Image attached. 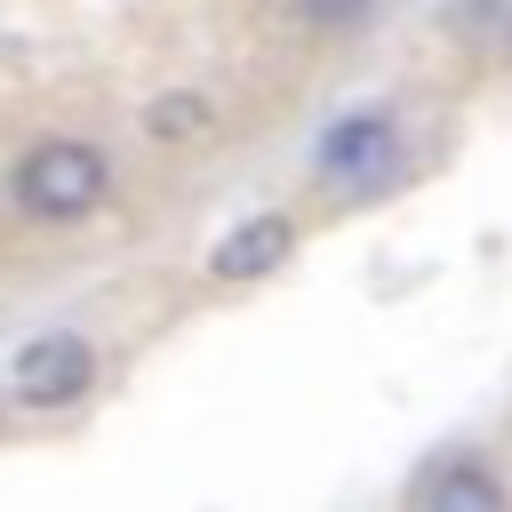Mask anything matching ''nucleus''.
<instances>
[{
    "label": "nucleus",
    "instance_id": "1",
    "mask_svg": "<svg viewBox=\"0 0 512 512\" xmlns=\"http://www.w3.org/2000/svg\"><path fill=\"white\" fill-rule=\"evenodd\" d=\"M8 192H16V208L40 216V224H80V216L112 192V160H104L88 136H40V144L16 160Z\"/></svg>",
    "mask_w": 512,
    "mask_h": 512
},
{
    "label": "nucleus",
    "instance_id": "2",
    "mask_svg": "<svg viewBox=\"0 0 512 512\" xmlns=\"http://www.w3.org/2000/svg\"><path fill=\"white\" fill-rule=\"evenodd\" d=\"M88 384H96V344H88L80 328H40V336H24L16 360H8V392H16L24 408H40V416L80 408Z\"/></svg>",
    "mask_w": 512,
    "mask_h": 512
},
{
    "label": "nucleus",
    "instance_id": "3",
    "mask_svg": "<svg viewBox=\"0 0 512 512\" xmlns=\"http://www.w3.org/2000/svg\"><path fill=\"white\" fill-rule=\"evenodd\" d=\"M288 248H296V224H288L280 208H264V216L232 224V232H224V240L208 248V272H216L224 288H248V280L280 272V264H288Z\"/></svg>",
    "mask_w": 512,
    "mask_h": 512
},
{
    "label": "nucleus",
    "instance_id": "4",
    "mask_svg": "<svg viewBox=\"0 0 512 512\" xmlns=\"http://www.w3.org/2000/svg\"><path fill=\"white\" fill-rule=\"evenodd\" d=\"M392 152H400L392 120H384V112H352V120H336V128L320 136V176H336V184H376V176L392 168Z\"/></svg>",
    "mask_w": 512,
    "mask_h": 512
},
{
    "label": "nucleus",
    "instance_id": "5",
    "mask_svg": "<svg viewBox=\"0 0 512 512\" xmlns=\"http://www.w3.org/2000/svg\"><path fill=\"white\" fill-rule=\"evenodd\" d=\"M424 512H504V480L488 472V464H472V456H448V464H432L416 488H408Z\"/></svg>",
    "mask_w": 512,
    "mask_h": 512
},
{
    "label": "nucleus",
    "instance_id": "6",
    "mask_svg": "<svg viewBox=\"0 0 512 512\" xmlns=\"http://www.w3.org/2000/svg\"><path fill=\"white\" fill-rule=\"evenodd\" d=\"M144 136L152 144H192V136H208V104L200 96H160V104H144Z\"/></svg>",
    "mask_w": 512,
    "mask_h": 512
}]
</instances>
